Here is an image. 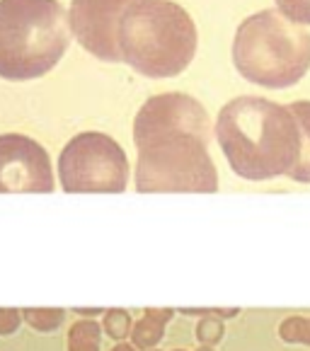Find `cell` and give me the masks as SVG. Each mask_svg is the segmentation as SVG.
<instances>
[{"mask_svg": "<svg viewBox=\"0 0 310 351\" xmlns=\"http://www.w3.org/2000/svg\"><path fill=\"white\" fill-rule=\"evenodd\" d=\"M208 114L189 95L165 93L145 99L134 121L139 148L136 189L213 194L218 175L208 155Z\"/></svg>", "mask_w": 310, "mask_h": 351, "instance_id": "cell-1", "label": "cell"}, {"mask_svg": "<svg viewBox=\"0 0 310 351\" xmlns=\"http://www.w3.org/2000/svg\"><path fill=\"white\" fill-rule=\"evenodd\" d=\"M216 138L228 165L250 182L274 180L300 158V126L291 107L262 97H238L221 109Z\"/></svg>", "mask_w": 310, "mask_h": 351, "instance_id": "cell-2", "label": "cell"}, {"mask_svg": "<svg viewBox=\"0 0 310 351\" xmlns=\"http://www.w3.org/2000/svg\"><path fill=\"white\" fill-rule=\"evenodd\" d=\"M68 17L58 0H0V77L47 75L71 44Z\"/></svg>", "mask_w": 310, "mask_h": 351, "instance_id": "cell-3", "label": "cell"}, {"mask_svg": "<svg viewBox=\"0 0 310 351\" xmlns=\"http://www.w3.org/2000/svg\"><path fill=\"white\" fill-rule=\"evenodd\" d=\"M121 58L145 77H175L197 53V27L172 0H136L121 20Z\"/></svg>", "mask_w": 310, "mask_h": 351, "instance_id": "cell-4", "label": "cell"}, {"mask_svg": "<svg viewBox=\"0 0 310 351\" xmlns=\"http://www.w3.org/2000/svg\"><path fill=\"white\" fill-rule=\"evenodd\" d=\"M232 63L254 85L291 88L310 68V34L276 10L254 12L235 32Z\"/></svg>", "mask_w": 310, "mask_h": 351, "instance_id": "cell-5", "label": "cell"}, {"mask_svg": "<svg viewBox=\"0 0 310 351\" xmlns=\"http://www.w3.org/2000/svg\"><path fill=\"white\" fill-rule=\"evenodd\" d=\"M58 180L68 194H119L129 182V160L107 134L85 131L58 155Z\"/></svg>", "mask_w": 310, "mask_h": 351, "instance_id": "cell-6", "label": "cell"}, {"mask_svg": "<svg viewBox=\"0 0 310 351\" xmlns=\"http://www.w3.org/2000/svg\"><path fill=\"white\" fill-rule=\"evenodd\" d=\"M136 0H71V29L78 44L95 58L119 63L121 20Z\"/></svg>", "mask_w": 310, "mask_h": 351, "instance_id": "cell-7", "label": "cell"}, {"mask_svg": "<svg viewBox=\"0 0 310 351\" xmlns=\"http://www.w3.org/2000/svg\"><path fill=\"white\" fill-rule=\"evenodd\" d=\"M8 191H53V170L49 153L20 134L0 136V194Z\"/></svg>", "mask_w": 310, "mask_h": 351, "instance_id": "cell-8", "label": "cell"}, {"mask_svg": "<svg viewBox=\"0 0 310 351\" xmlns=\"http://www.w3.org/2000/svg\"><path fill=\"white\" fill-rule=\"evenodd\" d=\"M172 317V310H145V315L131 327V341H134L136 349H153L158 341L163 339V332H165L167 320Z\"/></svg>", "mask_w": 310, "mask_h": 351, "instance_id": "cell-9", "label": "cell"}, {"mask_svg": "<svg viewBox=\"0 0 310 351\" xmlns=\"http://www.w3.org/2000/svg\"><path fill=\"white\" fill-rule=\"evenodd\" d=\"M289 107L296 114L300 126V158L294 170L289 172V177L294 182L310 184V99H300V102H294Z\"/></svg>", "mask_w": 310, "mask_h": 351, "instance_id": "cell-10", "label": "cell"}, {"mask_svg": "<svg viewBox=\"0 0 310 351\" xmlns=\"http://www.w3.org/2000/svg\"><path fill=\"white\" fill-rule=\"evenodd\" d=\"M102 327L95 320H80L68 332V351H99Z\"/></svg>", "mask_w": 310, "mask_h": 351, "instance_id": "cell-11", "label": "cell"}, {"mask_svg": "<svg viewBox=\"0 0 310 351\" xmlns=\"http://www.w3.org/2000/svg\"><path fill=\"white\" fill-rule=\"evenodd\" d=\"M22 317H25L27 325L34 327V330L51 332L61 325L66 313H63L61 308H25L22 310Z\"/></svg>", "mask_w": 310, "mask_h": 351, "instance_id": "cell-12", "label": "cell"}, {"mask_svg": "<svg viewBox=\"0 0 310 351\" xmlns=\"http://www.w3.org/2000/svg\"><path fill=\"white\" fill-rule=\"evenodd\" d=\"M279 335L289 344H308L310 346V317H286L279 327Z\"/></svg>", "mask_w": 310, "mask_h": 351, "instance_id": "cell-13", "label": "cell"}, {"mask_svg": "<svg viewBox=\"0 0 310 351\" xmlns=\"http://www.w3.org/2000/svg\"><path fill=\"white\" fill-rule=\"evenodd\" d=\"M104 330L112 339H124L131 332V317L126 310H107L104 313Z\"/></svg>", "mask_w": 310, "mask_h": 351, "instance_id": "cell-14", "label": "cell"}, {"mask_svg": "<svg viewBox=\"0 0 310 351\" xmlns=\"http://www.w3.org/2000/svg\"><path fill=\"white\" fill-rule=\"evenodd\" d=\"M276 8L286 20L296 25H310V0H276Z\"/></svg>", "mask_w": 310, "mask_h": 351, "instance_id": "cell-15", "label": "cell"}, {"mask_svg": "<svg viewBox=\"0 0 310 351\" xmlns=\"http://www.w3.org/2000/svg\"><path fill=\"white\" fill-rule=\"evenodd\" d=\"M223 337V322L218 317H204L197 327V339L204 344H216Z\"/></svg>", "mask_w": 310, "mask_h": 351, "instance_id": "cell-16", "label": "cell"}, {"mask_svg": "<svg viewBox=\"0 0 310 351\" xmlns=\"http://www.w3.org/2000/svg\"><path fill=\"white\" fill-rule=\"evenodd\" d=\"M22 320H25V317H22L20 310L0 308V335H12V332H17Z\"/></svg>", "mask_w": 310, "mask_h": 351, "instance_id": "cell-17", "label": "cell"}, {"mask_svg": "<svg viewBox=\"0 0 310 351\" xmlns=\"http://www.w3.org/2000/svg\"><path fill=\"white\" fill-rule=\"evenodd\" d=\"M112 351H136V346H131V344H117Z\"/></svg>", "mask_w": 310, "mask_h": 351, "instance_id": "cell-18", "label": "cell"}, {"mask_svg": "<svg viewBox=\"0 0 310 351\" xmlns=\"http://www.w3.org/2000/svg\"><path fill=\"white\" fill-rule=\"evenodd\" d=\"M78 313H80V315H97L99 310H97V308H93V310H83V308H80Z\"/></svg>", "mask_w": 310, "mask_h": 351, "instance_id": "cell-19", "label": "cell"}, {"mask_svg": "<svg viewBox=\"0 0 310 351\" xmlns=\"http://www.w3.org/2000/svg\"><path fill=\"white\" fill-rule=\"evenodd\" d=\"M199 351H211V349H206V346H202V349H199Z\"/></svg>", "mask_w": 310, "mask_h": 351, "instance_id": "cell-20", "label": "cell"}, {"mask_svg": "<svg viewBox=\"0 0 310 351\" xmlns=\"http://www.w3.org/2000/svg\"><path fill=\"white\" fill-rule=\"evenodd\" d=\"M148 351H153V349H148Z\"/></svg>", "mask_w": 310, "mask_h": 351, "instance_id": "cell-21", "label": "cell"}]
</instances>
